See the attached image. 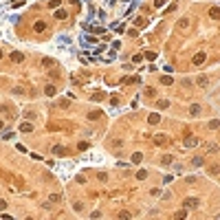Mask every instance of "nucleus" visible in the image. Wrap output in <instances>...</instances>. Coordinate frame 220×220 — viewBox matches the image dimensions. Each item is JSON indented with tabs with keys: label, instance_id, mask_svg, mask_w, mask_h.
Returning <instances> with one entry per match:
<instances>
[{
	"label": "nucleus",
	"instance_id": "nucleus-4",
	"mask_svg": "<svg viewBox=\"0 0 220 220\" xmlns=\"http://www.w3.org/2000/svg\"><path fill=\"white\" fill-rule=\"evenodd\" d=\"M194 145H198V139L196 137H185V148H194Z\"/></svg>",
	"mask_w": 220,
	"mask_h": 220
},
{
	"label": "nucleus",
	"instance_id": "nucleus-30",
	"mask_svg": "<svg viewBox=\"0 0 220 220\" xmlns=\"http://www.w3.org/2000/svg\"><path fill=\"white\" fill-rule=\"evenodd\" d=\"M60 106H62V108H68L71 101H68V99H62V101H60Z\"/></svg>",
	"mask_w": 220,
	"mask_h": 220
},
{
	"label": "nucleus",
	"instance_id": "nucleus-7",
	"mask_svg": "<svg viewBox=\"0 0 220 220\" xmlns=\"http://www.w3.org/2000/svg\"><path fill=\"white\" fill-rule=\"evenodd\" d=\"M209 18H211V20H220V9H218V7H211V9H209Z\"/></svg>",
	"mask_w": 220,
	"mask_h": 220
},
{
	"label": "nucleus",
	"instance_id": "nucleus-10",
	"mask_svg": "<svg viewBox=\"0 0 220 220\" xmlns=\"http://www.w3.org/2000/svg\"><path fill=\"white\" fill-rule=\"evenodd\" d=\"M44 93H46V95H49V97H53V95H55V93H57V88H55V86H53V84H49V86H46V88H44Z\"/></svg>",
	"mask_w": 220,
	"mask_h": 220
},
{
	"label": "nucleus",
	"instance_id": "nucleus-18",
	"mask_svg": "<svg viewBox=\"0 0 220 220\" xmlns=\"http://www.w3.org/2000/svg\"><path fill=\"white\" fill-rule=\"evenodd\" d=\"M137 178H139V180H145V178H148V172H145V170H139V172H137Z\"/></svg>",
	"mask_w": 220,
	"mask_h": 220
},
{
	"label": "nucleus",
	"instance_id": "nucleus-17",
	"mask_svg": "<svg viewBox=\"0 0 220 220\" xmlns=\"http://www.w3.org/2000/svg\"><path fill=\"white\" fill-rule=\"evenodd\" d=\"M207 172H209L211 176H216V174H218L220 170H218V165H209V167H207Z\"/></svg>",
	"mask_w": 220,
	"mask_h": 220
},
{
	"label": "nucleus",
	"instance_id": "nucleus-32",
	"mask_svg": "<svg viewBox=\"0 0 220 220\" xmlns=\"http://www.w3.org/2000/svg\"><path fill=\"white\" fill-rule=\"evenodd\" d=\"M119 218H123V220L130 218V211H119Z\"/></svg>",
	"mask_w": 220,
	"mask_h": 220
},
{
	"label": "nucleus",
	"instance_id": "nucleus-14",
	"mask_svg": "<svg viewBox=\"0 0 220 220\" xmlns=\"http://www.w3.org/2000/svg\"><path fill=\"white\" fill-rule=\"evenodd\" d=\"M53 154H55V156H64V154H66V150H64V148H60V145H55V148H53Z\"/></svg>",
	"mask_w": 220,
	"mask_h": 220
},
{
	"label": "nucleus",
	"instance_id": "nucleus-12",
	"mask_svg": "<svg viewBox=\"0 0 220 220\" xmlns=\"http://www.w3.org/2000/svg\"><path fill=\"white\" fill-rule=\"evenodd\" d=\"M198 112H200V106H198V104L189 106V115H191V117H196V115H198Z\"/></svg>",
	"mask_w": 220,
	"mask_h": 220
},
{
	"label": "nucleus",
	"instance_id": "nucleus-25",
	"mask_svg": "<svg viewBox=\"0 0 220 220\" xmlns=\"http://www.w3.org/2000/svg\"><path fill=\"white\" fill-rule=\"evenodd\" d=\"M145 95H148V97H154L156 90H154V88H145Z\"/></svg>",
	"mask_w": 220,
	"mask_h": 220
},
{
	"label": "nucleus",
	"instance_id": "nucleus-13",
	"mask_svg": "<svg viewBox=\"0 0 220 220\" xmlns=\"http://www.w3.org/2000/svg\"><path fill=\"white\" fill-rule=\"evenodd\" d=\"M191 163H194L196 167H200V165H205V159H202V156H194V159H191Z\"/></svg>",
	"mask_w": 220,
	"mask_h": 220
},
{
	"label": "nucleus",
	"instance_id": "nucleus-9",
	"mask_svg": "<svg viewBox=\"0 0 220 220\" xmlns=\"http://www.w3.org/2000/svg\"><path fill=\"white\" fill-rule=\"evenodd\" d=\"M53 15H55L57 20H66V15H68V13H66L64 9H55V13H53Z\"/></svg>",
	"mask_w": 220,
	"mask_h": 220
},
{
	"label": "nucleus",
	"instance_id": "nucleus-2",
	"mask_svg": "<svg viewBox=\"0 0 220 220\" xmlns=\"http://www.w3.org/2000/svg\"><path fill=\"white\" fill-rule=\"evenodd\" d=\"M22 60H24V55H22L20 51H13V53H11V62H13V64H20Z\"/></svg>",
	"mask_w": 220,
	"mask_h": 220
},
{
	"label": "nucleus",
	"instance_id": "nucleus-27",
	"mask_svg": "<svg viewBox=\"0 0 220 220\" xmlns=\"http://www.w3.org/2000/svg\"><path fill=\"white\" fill-rule=\"evenodd\" d=\"M42 64H44V66H53V60H51V57H44Z\"/></svg>",
	"mask_w": 220,
	"mask_h": 220
},
{
	"label": "nucleus",
	"instance_id": "nucleus-16",
	"mask_svg": "<svg viewBox=\"0 0 220 220\" xmlns=\"http://www.w3.org/2000/svg\"><path fill=\"white\" fill-rule=\"evenodd\" d=\"M156 143H159V145H163V143H167V139H165V134H156Z\"/></svg>",
	"mask_w": 220,
	"mask_h": 220
},
{
	"label": "nucleus",
	"instance_id": "nucleus-20",
	"mask_svg": "<svg viewBox=\"0 0 220 220\" xmlns=\"http://www.w3.org/2000/svg\"><path fill=\"white\" fill-rule=\"evenodd\" d=\"M49 7L51 9H57L60 7V0H49Z\"/></svg>",
	"mask_w": 220,
	"mask_h": 220
},
{
	"label": "nucleus",
	"instance_id": "nucleus-34",
	"mask_svg": "<svg viewBox=\"0 0 220 220\" xmlns=\"http://www.w3.org/2000/svg\"><path fill=\"white\" fill-rule=\"evenodd\" d=\"M20 4H24V0H13V2H11V7H20Z\"/></svg>",
	"mask_w": 220,
	"mask_h": 220
},
{
	"label": "nucleus",
	"instance_id": "nucleus-5",
	"mask_svg": "<svg viewBox=\"0 0 220 220\" xmlns=\"http://www.w3.org/2000/svg\"><path fill=\"white\" fill-rule=\"evenodd\" d=\"M191 62H194L196 66H200L202 62H205V53H202V51H200V53H196V55H194V60H191Z\"/></svg>",
	"mask_w": 220,
	"mask_h": 220
},
{
	"label": "nucleus",
	"instance_id": "nucleus-8",
	"mask_svg": "<svg viewBox=\"0 0 220 220\" xmlns=\"http://www.w3.org/2000/svg\"><path fill=\"white\" fill-rule=\"evenodd\" d=\"M31 130H33V123H29V121L20 123V132H31Z\"/></svg>",
	"mask_w": 220,
	"mask_h": 220
},
{
	"label": "nucleus",
	"instance_id": "nucleus-21",
	"mask_svg": "<svg viewBox=\"0 0 220 220\" xmlns=\"http://www.w3.org/2000/svg\"><path fill=\"white\" fill-rule=\"evenodd\" d=\"M77 150H82V152H84V150H88V141H82V143L77 145Z\"/></svg>",
	"mask_w": 220,
	"mask_h": 220
},
{
	"label": "nucleus",
	"instance_id": "nucleus-24",
	"mask_svg": "<svg viewBox=\"0 0 220 220\" xmlns=\"http://www.w3.org/2000/svg\"><path fill=\"white\" fill-rule=\"evenodd\" d=\"M170 163H172V156L165 154V156H163V165H170Z\"/></svg>",
	"mask_w": 220,
	"mask_h": 220
},
{
	"label": "nucleus",
	"instance_id": "nucleus-6",
	"mask_svg": "<svg viewBox=\"0 0 220 220\" xmlns=\"http://www.w3.org/2000/svg\"><path fill=\"white\" fill-rule=\"evenodd\" d=\"M148 121H150V126H156V123L161 121V117H159V112H152V115L148 117Z\"/></svg>",
	"mask_w": 220,
	"mask_h": 220
},
{
	"label": "nucleus",
	"instance_id": "nucleus-31",
	"mask_svg": "<svg viewBox=\"0 0 220 220\" xmlns=\"http://www.w3.org/2000/svg\"><path fill=\"white\" fill-rule=\"evenodd\" d=\"M143 57H148V60H154V57H156V53H152V51H148V53H145Z\"/></svg>",
	"mask_w": 220,
	"mask_h": 220
},
{
	"label": "nucleus",
	"instance_id": "nucleus-29",
	"mask_svg": "<svg viewBox=\"0 0 220 220\" xmlns=\"http://www.w3.org/2000/svg\"><path fill=\"white\" fill-rule=\"evenodd\" d=\"M141 60H143V53H137V55H134V57H132V62H137V64H139Z\"/></svg>",
	"mask_w": 220,
	"mask_h": 220
},
{
	"label": "nucleus",
	"instance_id": "nucleus-38",
	"mask_svg": "<svg viewBox=\"0 0 220 220\" xmlns=\"http://www.w3.org/2000/svg\"><path fill=\"white\" fill-rule=\"evenodd\" d=\"M2 128H4V121H2V119H0V130H2Z\"/></svg>",
	"mask_w": 220,
	"mask_h": 220
},
{
	"label": "nucleus",
	"instance_id": "nucleus-33",
	"mask_svg": "<svg viewBox=\"0 0 220 220\" xmlns=\"http://www.w3.org/2000/svg\"><path fill=\"white\" fill-rule=\"evenodd\" d=\"M185 216H187V209H180V211L176 213V218H185Z\"/></svg>",
	"mask_w": 220,
	"mask_h": 220
},
{
	"label": "nucleus",
	"instance_id": "nucleus-15",
	"mask_svg": "<svg viewBox=\"0 0 220 220\" xmlns=\"http://www.w3.org/2000/svg\"><path fill=\"white\" fill-rule=\"evenodd\" d=\"M187 26H189V20L187 18H180L178 20V29H187Z\"/></svg>",
	"mask_w": 220,
	"mask_h": 220
},
{
	"label": "nucleus",
	"instance_id": "nucleus-26",
	"mask_svg": "<svg viewBox=\"0 0 220 220\" xmlns=\"http://www.w3.org/2000/svg\"><path fill=\"white\" fill-rule=\"evenodd\" d=\"M167 106H170V101H167V99H161L159 101V108H167Z\"/></svg>",
	"mask_w": 220,
	"mask_h": 220
},
{
	"label": "nucleus",
	"instance_id": "nucleus-3",
	"mask_svg": "<svg viewBox=\"0 0 220 220\" xmlns=\"http://www.w3.org/2000/svg\"><path fill=\"white\" fill-rule=\"evenodd\" d=\"M44 29H46V22H44V20H38L35 24H33V31H38V33H42Z\"/></svg>",
	"mask_w": 220,
	"mask_h": 220
},
{
	"label": "nucleus",
	"instance_id": "nucleus-28",
	"mask_svg": "<svg viewBox=\"0 0 220 220\" xmlns=\"http://www.w3.org/2000/svg\"><path fill=\"white\" fill-rule=\"evenodd\" d=\"M205 84H207V77L200 75V77H198V86H205Z\"/></svg>",
	"mask_w": 220,
	"mask_h": 220
},
{
	"label": "nucleus",
	"instance_id": "nucleus-11",
	"mask_svg": "<svg viewBox=\"0 0 220 220\" xmlns=\"http://www.w3.org/2000/svg\"><path fill=\"white\" fill-rule=\"evenodd\" d=\"M141 161H143V154H141V152H134V154H132V163H134V165H139Z\"/></svg>",
	"mask_w": 220,
	"mask_h": 220
},
{
	"label": "nucleus",
	"instance_id": "nucleus-22",
	"mask_svg": "<svg viewBox=\"0 0 220 220\" xmlns=\"http://www.w3.org/2000/svg\"><path fill=\"white\" fill-rule=\"evenodd\" d=\"M60 200H62L60 194H51V202H60Z\"/></svg>",
	"mask_w": 220,
	"mask_h": 220
},
{
	"label": "nucleus",
	"instance_id": "nucleus-39",
	"mask_svg": "<svg viewBox=\"0 0 220 220\" xmlns=\"http://www.w3.org/2000/svg\"><path fill=\"white\" fill-rule=\"evenodd\" d=\"M0 60H2V49H0Z\"/></svg>",
	"mask_w": 220,
	"mask_h": 220
},
{
	"label": "nucleus",
	"instance_id": "nucleus-35",
	"mask_svg": "<svg viewBox=\"0 0 220 220\" xmlns=\"http://www.w3.org/2000/svg\"><path fill=\"white\" fill-rule=\"evenodd\" d=\"M73 207H75V211H82V209H84V205H82V202H75Z\"/></svg>",
	"mask_w": 220,
	"mask_h": 220
},
{
	"label": "nucleus",
	"instance_id": "nucleus-1",
	"mask_svg": "<svg viewBox=\"0 0 220 220\" xmlns=\"http://www.w3.org/2000/svg\"><path fill=\"white\" fill-rule=\"evenodd\" d=\"M183 207H185V209H196V207H200V200L198 198H194V196H191V198H185L183 200Z\"/></svg>",
	"mask_w": 220,
	"mask_h": 220
},
{
	"label": "nucleus",
	"instance_id": "nucleus-23",
	"mask_svg": "<svg viewBox=\"0 0 220 220\" xmlns=\"http://www.w3.org/2000/svg\"><path fill=\"white\" fill-rule=\"evenodd\" d=\"M170 84H172V77L165 75V77H163V86H170Z\"/></svg>",
	"mask_w": 220,
	"mask_h": 220
},
{
	"label": "nucleus",
	"instance_id": "nucleus-36",
	"mask_svg": "<svg viewBox=\"0 0 220 220\" xmlns=\"http://www.w3.org/2000/svg\"><path fill=\"white\" fill-rule=\"evenodd\" d=\"M4 209H7V202H4V200H0V211H4Z\"/></svg>",
	"mask_w": 220,
	"mask_h": 220
},
{
	"label": "nucleus",
	"instance_id": "nucleus-19",
	"mask_svg": "<svg viewBox=\"0 0 220 220\" xmlns=\"http://www.w3.org/2000/svg\"><path fill=\"white\" fill-rule=\"evenodd\" d=\"M97 178L101 180V183H106V180H108V174H106V172H99V174H97Z\"/></svg>",
	"mask_w": 220,
	"mask_h": 220
},
{
	"label": "nucleus",
	"instance_id": "nucleus-37",
	"mask_svg": "<svg viewBox=\"0 0 220 220\" xmlns=\"http://www.w3.org/2000/svg\"><path fill=\"white\" fill-rule=\"evenodd\" d=\"M163 2L165 0H154V7H163Z\"/></svg>",
	"mask_w": 220,
	"mask_h": 220
}]
</instances>
